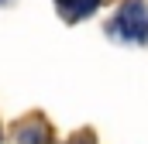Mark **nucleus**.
Returning a JSON list of instances; mask_svg holds the SVG:
<instances>
[{"label":"nucleus","instance_id":"obj_1","mask_svg":"<svg viewBox=\"0 0 148 144\" xmlns=\"http://www.w3.org/2000/svg\"><path fill=\"white\" fill-rule=\"evenodd\" d=\"M117 24H121V35H124V38H131V41H145V38H148V10H145V3H141V0L124 3Z\"/></svg>","mask_w":148,"mask_h":144},{"label":"nucleus","instance_id":"obj_2","mask_svg":"<svg viewBox=\"0 0 148 144\" xmlns=\"http://www.w3.org/2000/svg\"><path fill=\"white\" fill-rule=\"evenodd\" d=\"M55 3H59V10H62L66 21H79V17H86V14H93L100 0H55Z\"/></svg>","mask_w":148,"mask_h":144}]
</instances>
